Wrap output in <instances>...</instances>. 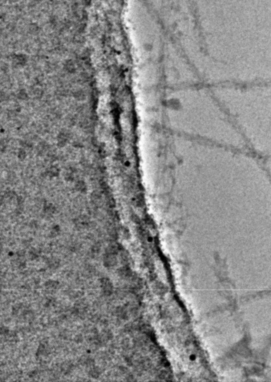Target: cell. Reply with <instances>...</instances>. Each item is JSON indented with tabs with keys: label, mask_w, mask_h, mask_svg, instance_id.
Instances as JSON below:
<instances>
[{
	"label": "cell",
	"mask_w": 271,
	"mask_h": 382,
	"mask_svg": "<svg viewBox=\"0 0 271 382\" xmlns=\"http://www.w3.org/2000/svg\"><path fill=\"white\" fill-rule=\"evenodd\" d=\"M100 286L105 296H109L112 294L114 287L110 279L108 278H102L100 280Z\"/></svg>",
	"instance_id": "1"
},
{
	"label": "cell",
	"mask_w": 271,
	"mask_h": 382,
	"mask_svg": "<svg viewBox=\"0 0 271 382\" xmlns=\"http://www.w3.org/2000/svg\"><path fill=\"white\" fill-rule=\"evenodd\" d=\"M103 264L105 267L111 268L117 264V258L115 255L108 254L105 252L103 256Z\"/></svg>",
	"instance_id": "2"
},
{
	"label": "cell",
	"mask_w": 271,
	"mask_h": 382,
	"mask_svg": "<svg viewBox=\"0 0 271 382\" xmlns=\"http://www.w3.org/2000/svg\"><path fill=\"white\" fill-rule=\"evenodd\" d=\"M50 353V349L45 343H41L37 348V356L40 358H46Z\"/></svg>",
	"instance_id": "3"
},
{
	"label": "cell",
	"mask_w": 271,
	"mask_h": 382,
	"mask_svg": "<svg viewBox=\"0 0 271 382\" xmlns=\"http://www.w3.org/2000/svg\"><path fill=\"white\" fill-rule=\"evenodd\" d=\"M119 251V246L117 244H115L113 242H111V244H109L108 246H107V248L105 249V253H108V254H112V255H117V252Z\"/></svg>",
	"instance_id": "4"
},
{
	"label": "cell",
	"mask_w": 271,
	"mask_h": 382,
	"mask_svg": "<svg viewBox=\"0 0 271 382\" xmlns=\"http://www.w3.org/2000/svg\"><path fill=\"white\" fill-rule=\"evenodd\" d=\"M58 282L54 280H49L45 283V288L47 291H52L58 288Z\"/></svg>",
	"instance_id": "5"
},
{
	"label": "cell",
	"mask_w": 271,
	"mask_h": 382,
	"mask_svg": "<svg viewBox=\"0 0 271 382\" xmlns=\"http://www.w3.org/2000/svg\"><path fill=\"white\" fill-rule=\"evenodd\" d=\"M99 334H100L101 339H102V342H103L104 344L106 342H108L109 340H111V339L112 338V333H111V331H109V330H107V329H105V330L102 331V332L99 333Z\"/></svg>",
	"instance_id": "6"
},
{
	"label": "cell",
	"mask_w": 271,
	"mask_h": 382,
	"mask_svg": "<svg viewBox=\"0 0 271 382\" xmlns=\"http://www.w3.org/2000/svg\"><path fill=\"white\" fill-rule=\"evenodd\" d=\"M73 365L70 362H64L61 366V372L64 374L69 373L73 370Z\"/></svg>",
	"instance_id": "7"
},
{
	"label": "cell",
	"mask_w": 271,
	"mask_h": 382,
	"mask_svg": "<svg viewBox=\"0 0 271 382\" xmlns=\"http://www.w3.org/2000/svg\"><path fill=\"white\" fill-rule=\"evenodd\" d=\"M100 374H101V371L99 367H95V366H92V367H90V370H89V375L90 377H92V378H97L100 375Z\"/></svg>",
	"instance_id": "8"
},
{
	"label": "cell",
	"mask_w": 271,
	"mask_h": 382,
	"mask_svg": "<svg viewBox=\"0 0 271 382\" xmlns=\"http://www.w3.org/2000/svg\"><path fill=\"white\" fill-rule=\"evenodd\" d=\"M47 265H48V267H50V269H57V268L59 267L60 261H58L57 258H50V259H49L48 261H47Z\"/></svg>",
	"instance_id": "9"
},
{
	"label": "cell",
	"mask_w": 271,
	"mask_h": 382,
	"mask_svg": "<svg viewBox=\"0 0 271 382\" xmlns=\"http://www.w3.org/2000/svg\"><path fill=\"white\" fill-rule=\"evenodd\" d=\"M100 249H101L100 244L98 243V242H96V243H94L93 246H92L91 249H90V255L93 257H96V255H99V252H100Z\"/></svg>",
	"instance_id": "10"
},
{
	"label": "cell",
	"mask_w": 271,
	"mask_h": 382,
	"mask_svg": "<svg viewBox=\"0 0 271 382\" xmlns=\"http://www.w3.org/2000/svg\"><path fill=\"white\" fill-rule=\"evenodd\" d=\"M81 363L82 365H85L87 367H92L93 366V360L90 357H84L81 359Z\"/></svg>",
	"instance_id": "11"
},
{
	"label": "cell",
	"mask_w": 271,
	"mask_h": 382,
	"mask_svg": "<svg viewBox=\"0 0 271 382\" xmlns=\"http://www.w3.org/2000/svg\"><path fill=\"white\" fill-rule=\"evenodd\" d=\"M28 255H29L30 258H31V260H35V259H37V258H39V256H40V251H39L38 249H37L33 248V249H31V250H30L29 253H28Z\"/></svg>",
	"instance_id": "12"
},
{
	"label": "cell",
	"mask_w": 271,
	"mask_h": 382,
	"mask_svg": "<svg viewBox=\"0 0 271 382\" xmlns=\"http://www.w3.org/2000/svg\"><path fill=\"white\" fill-rule=\"evenodd\" d=\"M116 315L118 318L124 319L126 317V311L123 307H119L116 309Z\"/></svg>",
	"instance_id": "13"
},
{
	"label": "cell",
	"mask_w": 271,
	"mask_h": 382,
	"mask_svg": "<svg viewBox=\"0 0 271 382\" xmlns=\"http://www.w3.org/2000/svg\"><path fill=\"white\" fill-rule=\"evenodd\" d=\"M118 272L119 275H121L122 277H126L129 275V269H127L126 267L120 268Z\"/></svg>",
	"instance_id": "14"
},
{
	"label": "cell",
	"mask_w": 271,
	"mask_h": 382,
	"mask_svg": "<svg viewBox=\"0 0 271 382\" xmlns=\"http://www.w3.org/2000/svg\"><path fill=\"white\" fill-rule=\"evenodd\" d=\"M85 274H87L88 275H91L95 272V268L93 266H88V267H86V268H85Z\"/></svg>",
	"instance_id": "15"
}]
</instances>
